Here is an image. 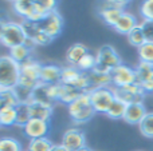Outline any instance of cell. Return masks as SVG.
I'll list each match as a JSON object with an SVG mask.
<instances>
[{"label": "cell", "mask_w": 153, "mask_h": 151, "mask_svg": "<svg viewBox=\"0 0 153 151\" xmlns=\"http://www.w3.org/2000/svg\"><path fill=\"white\" fill-rule=\"evenodd\" d=\"M87 76H89L90 91L97 90V88H103V87H111L110 74H102V72H98L95 70H93V71L87 72Z\"/></svg>", "instance_id": "603a6c76"}, {"label": "cell", "mask_w": 153, "mask_h": 151, "mask_svg": "<svg viewBox=\"0 0 153 151\" xmlns=\"http://www.w3.org/2000/svg\"><path fill=\"white\" fill-rule=\"evenodd\" d=\"M28 107H30L31 119H39V120H45V122H50V119L53 118L54 106L38 103V102H30Z\"/></svg>", "instance_id": "ac0fdd59"}, {"label": "cell", "mask_w": 153, "mask_h": 151, "mask_svg": "<svg viewBox=\"0 0 153 151\" xmlns=\"http://www.w3.org/2000/svg\"><path fill=\"white\" fill-rule=\"evenodd\" d=\"M138 128L145 138L153 139V112H148L145 115V118L138 125Z\"/></svg>", "instance_id": "d6a6232c"}, {"label": "cell", "mask_w": 153, "mask_h": 151, "mask_svg": "<svg viewBox=\"0 0 153 151\" xmlns=\"http://www.w3.org/2000/svg\"><path fill=\"white\" fill-rule=\"evenodd\" d=\"M134 70H136V75H137L138 84L153 79V64L145 63V62H138V64L136 66Z\"/></svg>", "instance_id": "d4e9b609"}, {"label": "cell", "mask_w": 153, "mask_h": 151, "mask_svg": "<svg viewBox=\"0 0 153 151\" xmlns=\"http://www.w3.org/2000/svg\"><path fill=\"white\" fill-rule=\"evenodd\" d=\"M137 54L138 58H140V62L153 64V43H144L140 48H137Z\"/></svg>", "instance_id": "e575fe53"}, {"label": "cell", "mask_w": 153, "mask_h": 151, "mask_svg": "<svg viewBox=\"0 0 153 151\" xmlns=\"http://www.w3.org/2000/svg\"><path fill=\"white\" fill-rule=\"evenodd\" d=\"M113 90H114V94H116V98L125 102L126 104L144 103V99L146 96V94L144 92V90L141 88V86L138 83L125 86V87H118V88L113 87Z\"/></svg>", "instance_id": "30bf717a"}, {"label": "cell", "mask_w": 153, "mask_h": 151, "mask_svg": "<svg viewBox=\"0 0 153 151\" xmlns=\"http://www.w3.org/2000/svg\"><path fill=\"white\" fill-rule=\"evenodd\" d=\"M89 52H90L89 48L85 44H82V43H75V44L70 45L66 51V60L69 63V66L76 67L79 62L83 59V56Z\"/></svg>", "instance_id": "44dd1931"}, {"label": "cell", "mask_w": 153, "mask_h": 151, "mask_svg": "<svg viewBox=\"0 0 153 151\" xmlns=\"http://www.w3.org/2000/svg\"><path fill=\"white\" fill-rule=\"evenodd\" d=\"M27 42H28V36H27V32L22 21L8 20L4 26V29H3L1 45L11 50L13 47L26 44Z\"/></svg>", "instance_id": "5b68a950"}, {"label": "cell", "mask_w": 153, "mask_h": 151, "mask_svg": "<svg viewBox=\"0 0 153 151\" xmlns=\"http://www.w3.org/2000/svg\"><path fill=\"white\" fill-rule=\"evenodd\" d=\"M51 151H69V150L65 149L62 144H54L53 149H51Z\"/></svg>", "instance_id": "60d3db41"}, {"label": "cell", "mask_w": 153, "mask_h": 151, "mask_svg": "<svg viewBox=\"0 0 153 151\" xmlns=\"http://www.w3.org/2000/svg\"><path fill=\"white\" fill-rule=\"evenodd\" d=\"M126 108H128V104L125 103V102H122V100H120V99L116 98V100L113 102V104L110 106V108L108 110V112H106L105 115L108 118H110V119H114V120L124 119Z\"/></svg>", "instance_id": "484cf974"}, {"label": "cell", "mask_w": 153, "mask_h": 151, "mask_svg": "<svg viewBox=\"0 0 153 151\" xmlns=\"http://www.w3.org/2000/svg\"><path fill=\"white\" fill-rule=\"evenodd\" d=\"M19 100L13 90H0V108L4 107H18Z\"/></svg>", "instance_id": "f546056e"}, {"label": "cell", "mask_w": 153, "mask_h": 151, "mask_svg": "<svg viewBox=\"0 0 153 151\" xmlns=\"http://www.w3.org/2000/svg\"><path fill=\"white\" fill-rule=\"evenodd\" d=\"M35 4V16L31 19L32 21L39 20L43 16L48 15V13L58 11V1L55 0H34Z\"/></svg>", "instance_id": "7402d4cb"}, {"label": "cell", "mask_w": 153, "mask_h": 151, "mask_svg": "<svg viewBox=\"0 0 153 151\" xmlns=\"http://www.w3.org/2000/svg\"><path fill=\"white\" fill-rule=\"evenodd\" d=\"M20 64L10 55L0 56V90H13L19 84Z\"/></svg>", "instance_id": "3957f363"}, {"label": "cell", "mask_w": 153, "mask_h": 151, "mask_svg": "<svg viewBox=\"0 0 153 151\" xmlns=\"http://www.w3.org/2000/svg\"><path fill=\"white\" fill-rule=\"evenodd\" d=\"M40 70H42V63L39 60L34 58L27 59L24 63L20 64L19 84L34 90L40 83Z\"/></svg>", "instance_id": "8992f818"}, {"label": "cell", "mask_w": 153, "mask_h": 151, "mask_svg": "<svg viewBox=\"0 0 153 151\" xmlns=\"http://www.w3.org/2000/svg\"><path fill=\"white\" fill-rule=\"evenodd\" d=\"M141 88L144 90L145 94H152L153 92V79L152 80H148V82H144L141 83Z\"/></svg>", "instance_id": "f35d334b"}, {"label": "cell", "mask_w": 153, "mask_h": 151, "mask_svg": "<svg viewBox=\"0 0 153 151\" xmlns=\"http://www.w3.org/2000/svg\"><path fill=\"white\" fill-rule=\"evenodd\" d=\"M81 94L79 90H76L74 87H70V86H65L62 83L58 84V96H56V102H61V103H65L66 106H69L70 103L75 100Z\"/></svg>", "instance_id": "cb8c5ba5"}, {"label": "cell", "mask_w": 153, "mask_h": 151, "mask_svg": "<svg viewBox=\"0 0 153 151\" xmlns=\"http://www.w3.org/2000/svg\"><path fill=\"white\" fill-rule=\"evenodd\" d=\"M32 88L24 87V86L18 84L13 88V92H15L16 98H18L19 103H30L32 100Z\"/></svg>", "instance_id": "d590c367"}, {"label": "cell", "mask_w": 153, "mask_h": 151, "mask_svg": "<svg viewBox=\"0 0 153 151\" xmlns=\"http://www.w3.org/2000/svg\"><path fill=\"white\" fill-rule=\"evenodd\" d=\"M56 96H58V84L39 83L32 91L31 102H38V103L54 106V103H56Z\"/></svg>", "instance_id": "7c38bea8"}, {"label": "cell", "mask_w": 153, "mask_h": 151, "mask_svg": "<svg viewBox=\"0 0 153 151\" xmlns=\"http://www.w3.org/2000/svg\"><path fill=\"white\" fill-rule=\"evenodd\" d=\"M126 39H128V42H129V44H132L133 47H136V48H140L144 43H146L145 35H144L143 28H141L140 24L126 35Z\"/></svg>", "instance_id": "f1b7e54d"}, {"label": "cell", "mask_w": 153, "mask_h": 151, "mask_svg": "<svg viewBox=\"0 0 153 151\" xmlns=\"http://www.w3.org/2000/svg\"><path fill=\"white\" fill-rule=\"evenodd\" d=\"M125 11L120 10V8H116V7H111L109 5L108 3H103V5H101L98 8V16L101 18V20L105 21L109 27L113 28L116 26V23L118 21V19L121 18V15L124 13Z\"/></svg>", "instance_id": "e0dca14e"}, {"label": "cell", "mask_w": 153, "mask_h": 151, "mask_svg": "<svg viewBox=\"0 0 153 151\" xmlns=\"http://www.w3.org/2000/svg\"><path fill=\"white\" fill-rule=\"evenodd\" d=\"M54 143L48 138H40V139H34V141L28 142L26 151H51Z\"/></svg>", "instance_id": "4dcf8cb0"}, {"label": "cell", "mask_w": 153, "mask_h": 151, "mask_svg": "<svg viewBox=\"0 0 153 151\" xmlns=\"http://www.w3.org/2000/svg\"><path fill=\"white\" fill-rule=\"evenodd\" d=\"M61 144L69 151H76L86 147V135L85 131L78 127H70L62 135Z\"/></svg>", "instance_id": "8fae6325"}, {"label": "cell", "mask_w": 153, "mask_h": 151, "mask_svg": "<svg viewBox=\"0 0 153 151\" xmlns=\"http://www.w3.org/2000/svg\"><path fill=\"white\" fill-rule=\"evenodd\" d=\"M16 125V107L0 108V126L11 127Z\"/></svg>", "instance_id": "4316f807"}, {"label": "cell", "mask_w": 153, "mask_h": 151, "mask_svg": "<svg viewBox=\"0 0 153 151\" xmlns=\"http://www.w3.org/2000/svg\"><path fill=\"white\" fill-rule=\"evenodd\" d=\"M141 28H143V32L145 35L146 42L153 43V21L152 20H143L140 23Z\"/></svg>", "instance_id": "74e56055"}, {"label": "cell", "mask_w": 153, "mask_h": 151, "mask_svg": "<svg viewBox=\"0 0 153 151\" xmlns=\"http://www.w3.org/2000/svg\"><path fill=\"white\" fill-rule=\"evenodd\" d=\"M35 45L31 40L28 39V42L26 44H22V45H18V47H13L11 50H8V55L16 62V63L22 64L27 60V59L31 58V52L34 51Z\"/></svg>", "instance_id": "ffe728a7"}, {"label": "cell", "mask_w": 153, "mask_h": 151, "mask_svg": "<svg viewBox=\"0 0 153 151\" xmlns=\"http://www.w3.org/2000/svg\"><path fill=\"white\" fill-rule=\"evenodd\" d=\"M97 58V66L95 71L102 72V74H111L114 68L122 64V59L117 50L110 44H105L97 51L95 54Z\"/></svg>", "instance_id": "277c9868"}, {"label": "cell", "mask_w": 153, "mask_h": 151, "mask_svg": "<svg viewBox=\"0 0 153 151\" xmlns=\"http://www.w3.org/2000/svg\"><path fill=\"white\" fill-rule=\"evenodd\" d=\"M95 66H97V58H95L94 54L89 52V54H86V55L83 56V59L78 63L76 68L81 70L82 72H86L87 74V72L93 71V70L95 68Z\"/></svg>", "instance_id": "836d02e7"}, {"label": "cell", "mask_w": 153, "mask_h": 151, "mask_svg": "<svg viewBox=\"0 0 153 151\" xmlns=\"http://www.w3.org/2000/svg\"><path fill=\"white\" fill-rule=\"evenodd\" d=\"M30 120H31V114H30L28 103H19L18 107H16V125L15 126L23 128Z\"/></svg>", "instance_id": "83f0119b"}, {"label": "cell", "mask_w": 153, "mask_h": 151, "mask_svg": "<svg viewBox=\"0 0 153 151\" xmlns=\"http://www.w3.org/2000/svg\"><path fill=\"white\" fill-rule=\"evenodd\" d=\"M22 24L35 47L51 44L63 31V18L58 11H54L35 21L23 20Z\"/></svg>", "instance_id": "6da1fadb"}, {"label": "cell", "mask_w": 153, "mask_h": 151, "mask_svg": "<svg viewBox=\"0 0 153 151\" xmlns=\"http://www.w3.org/2000/svg\"><path fill=\"white\" fill-rule=\"evenodd\" d=\"M0 151H23L22 143L12 136H1L0 138Z\"/></svg>", "instance_id": "1f68e13d"}, {"label": "cell", "mask_w": 153, "mask_h": 151, "mask_svg": "<svg viewBox=\"0 0 153 151\" xmlns=\"http://www.w3.org/2000/svg\"><path fill=\"white\" fill-rule=\"evenodd\" d=\"M62 70L59 64L55 63H46L42 64V70H40V83H46V84H59L62 79Z\"/></svg>", "instance_id": "5bb4252c"}, {"label": "cell", "mask_w": 153, "mask_h": 151, "mask_svg": "<svg viewBox=\"0 0 153 151\" xmlns=\"http://www.w3.org/2000/svg\"><path fill=\"white\" fill-rule=\"evenodd\" d=\"M61 83L65 86H70L79 90L81 92H89L90 91V83L89 76L86 72H82L76 67L66 66L62 70V79Z\"/></svg>", "instance_id": "52a82bcc"}, {"label": "cell", "mask_w": 153, "mask_h": 151, "mask_svg": "<svg viewBox=\"0 0 153 151\" xmlns=\"http://www.w3.org/2000/svg\"><path fill=\"white\" fill-rule=\"evenodd\" d=\"M50 131V123L39 119H31L23 127V134L30 141L40 138H47V134Z\"/></svg>", "instance_id": "4fadbf2b"}, {"label": "cell", "mask_w": 153, "mask_h": 151, "mask_svg": "<svg viewBox=\"0 0 153 151\" xmlns=\"http://www.w3.org/2000/svg\"><path fill=\"white\" fill-rule=\"evenodd\" d=\"M140 13L143 16V20L153 21V0H145L140 5Z\"/></svg>", "instance_id": "8d00e7d4"}, {"label": "cell", "mask_w": 153, "mask_h": 151, "mask_svg": "<svg viewBox=\"0 0 153 151\" xmlns=\"http://www.w3.org/2000/svg\"><path fill=\"white\" fill-rule=\"evenodd\" d=\"M7 19H4V18H1L0 16V44H1V35H3V29H4V26H5V23H7Z\"/></svg>", "instance_id": "ab89813d"}, {"label": "cell", "mask_w": 153, "mask_h": 151, "mask_svg": "<svg viewBox=\"0 0 153 151\" xmlns=\"http://www.w3.org/2000/svg\"><path fill=\"white\" fill-rule=\"evenodd\" d=\"M89 95L97 114H106L113 102L116 100V94H114L113 87L97 88V90L90 91Z\"/></svg>", "instance_id": "ba28073f"}, {"label": "cell", "mask_w": 153, "mask_h": 151, "mask_svg": "<svg viewBox=\"0 0 153 151\" xmlns=\"http://www.w3.org/2000/svg\"><path fill=\"white\" fill-rule=\"evenodd\" d=\"M76 151H93L91 149H90V147H83V149H81V150H76Z\"/></svg>", "instance_id": "b9f144b4"}, {"label": "cell", "mask_w": 153, "mask_h": 151, "mask_svg": "<svg viewBox=\"0 0 153 151\" xmlns=\"http://www.w3.org/2000/svg\"><path fill=\"white\" fill-rule=\"evenodd\" d=\"M148 114L146 107L144 103H132L128 104L126 112H125L124 120L129 125H140L141 120L145 118V115Z\"/></svg>", "instance_id": "9a60e30c"}, {"label": "cell", "mask_w": 153, "mask_h": 151, "mask_svg": "<svg viewBox=\"0 0 153 151\" xmlns=\"http://www.w3.org/2000/svg\"><path fill=\"white\" fill-rule=\"evenodd\" d=\"M13 12L23 20H31L35 16V4L34 0H13L11 1Z\"/></svg>", "instance_id": "2e32d148"}, {"label": "cell", "mask_w": 153, "mask_h": 151, "mask_svg": "<svg viewBox=\"0 0 153 151\" xmlns=\"http://www.w3.org/2000/svg\"><path fill=\"white\" fill-rule=\"evenodd\" d=\"M67 112L73 122L78 123V125L90 122L97 114L91 104V100H90L89 92L81 94L73 103H70L67 106Z\"/></svg>", "instance_id": "7a4b0ae2"}, {"label": "cell", "mask_w": 153, "mask_h": 151, "mask_svg": "<svg viewBox=\"0 0 153 151\" xmlns=\"http://www.w3.org/2000/svg\"><path fill=\"white\" fill-rule=\"evenodd\" d=\"M110 76H111V87H114V88L125 87V86L137 83L136 70L124 63L121 66H118L117 68H114L111 71Z\"/></svg>", "instance_id": "9c48e42d"}, {"label": "cell", "mask_w": 153, "mask_h": 151, "mask_svg": "<svg viewBox=\"0 0 153 151\" xmlns=\"http://www.w3.org/2000/svg\"><path fill=\"white\" fill-rule=\"evenodd\" d=\"M138 24L140 23L137 21V18H136L133 13L125 11V12L121 15V18L118 19V21L116 23V26L113 27V29L117 32V34L128 35L132 29H134Z\"/></svg>", "instance_id": "d6986e66"}]
</instances>
